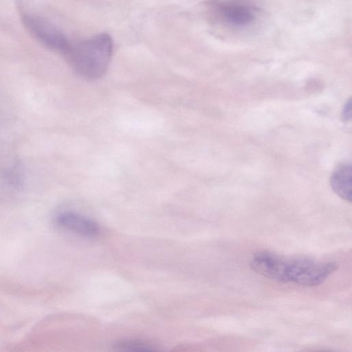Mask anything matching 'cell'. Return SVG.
<instances>
[{
	"label": "cell",
	"instance_id": "obj_8",
	"mask_svg": "<svg viewBox=\"0 0 352 352\" xmlns=\"http://www.w3.org/2000/svg\"><path fill=\"white\" fill-rule=\"evenodd\" d=\"M342 118L344 120L348 121L351 119V101L349 99L345 104L342 111Z\"/></svg>",
	"mask_w": 352,
	"mask_h": 352
},
{
	"label": "cell",
	"instance_id": "obj_6",
	"mask_svg": "<svg viewBox=\"0 0 352 352\" xmlns=\"http://www.w3.org/2000/svg\"><path fill=\"white\" fill-rule=\"evenodd\" d=\"M330 183L333 190L343 199L351 202L352 195V168L350 164L338 166L333 173Z\"/></svg>",
	"mask_w": 352,
	"mask_h": 352
},
{
	"label": "cell",
	"instance_id": "obj_3",
	"mask_svg": "<svg viewBox=\"0 0 352 352\" xmlns=\"http://www.w3.org/2000/svg\"><path fill=\"white\" fill-rule=\"evenodd\" d=\"M22 22L28 32L47 49L65 56L72 44L67 36L45 18L33 14L22 15Z\"/></svg>",
	"mask_w": 352,
	"mask_h": 352
},
{
	"label": "cell",
	"instance_id": "obj_2",
	"mask_svg": "<svg viewBox=\"0 0 352 352\" xmlns=\"http://www.w3.org/2000/svg\"><path fill=\"white\" fill-rule=\"evenodd\" d=\"M113 43L107 33H100L72 44L65 56L73 69L82 78L96 80L102 76L111 60Z\"/></svg>",
	"mask_w": 352,
	"mask_h": 352
},
{
	"label": "cell",
	"instance_id": "obj_1",
	"mask_svg": "<svg viewBox=\"0 0 352 352\" xmlns=\"http://www.w3.org/2000/svg\"><path fill=\"white\" fill-rule=\"evenodd\" d=\"M252 270L266 278L304 286L322 283L338 268L335 262H318L305 257H285L269 251L255 252L250 263Z\"/></svg>",
	"mask_w": 352,
	"mask_h": 352
},
{
	"label": "cell",
	"instance_id": "obj_5",
	"mask_svg": "<svg viewBox=\"0 0 352 352\" xmlns=\"http://www.w3.org/2000/svg\"><path fill=\"white\" fill-rule=\"evenodd\" d=\"M218 8L222 17L234 26H245L252 23L255 17L254 12L250 7L239 3L219 4Z\"/></svg>",
	"mask_w": 352,
	"mask_h": 352
},
{
	"label": "cell",
	"instance_id": "obj_7",
	"mask_svg": "<svg viewBox=\"0 0 352 352\" xmlns=\"http://www.w3.org/2000/svg\"><path fill=\"white\" fill-rule=\"evenodd\" d=\"M114 348L122 351H156V346L148 342L138 340H123L118 341Z\"/></svg>",
	"mask_w": 352,
	"mask_h": 352
},
{
	"label": "cell",
	"instance_id": "obj_4",
	"mask_svg": "<svg viewBox=\"0 0 352 352\" xmlns=\"http://www.w3.org/2000/svg\"><path fill=\"white\" fill-rule=\"evenodd\" d=\"M55 221L59 227L82 236L94 237L100 232V228L94 221L72 211L60 212Z\"/></svg>",
	"mask_w": 352,
	"mask_h": 352
}]
</instances>
